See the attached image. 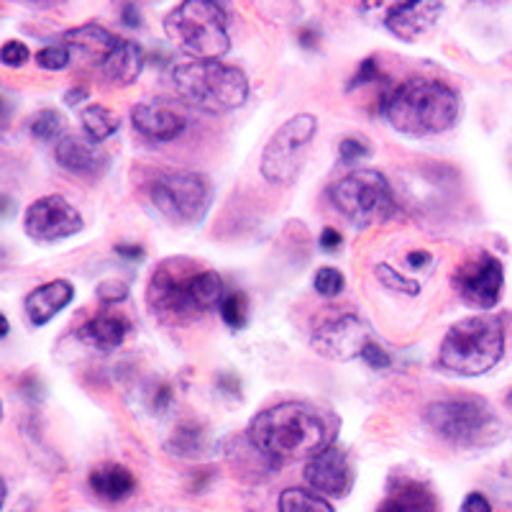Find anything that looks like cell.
<instances>
[{
	"label": "cell",
	"instance_id": "1",
	"mask_svg": "<svg viewBox=\"0 0 512 512\" xmlns=\"http://www.w3.org/2000/svg\"><path fill=\"white\" fill-rule=\"evenodd\" d=\"M251 446L269 461L313 459L331 446V431L318 410L303 402H280L249 423Z\"/></svg>",
	"mask_w": 512,
	"mask_h": 512
},
{
	"label": "cell",
	"instance_id": "2",
	"mask_svg": "<svg viewBox=\"0 0 512 512\" xmlns=\"http://www.w3.org/2000/svg\"><path fill=\"white\" fill-rule=\"evenodd\" d=\"M223 297L221 274L216 269H198L185 256L162 262L149 280V305L169 323H185L216 305L221 308Z\"/></svg>",
	"mask_w": 512,
	"mask_h": 512
},
{
	"label": "cell",
	"instance_id": "3",
	"mask_svg": "<svg viewBox=\"0 0 512 512\" xmlns=\"http://www.w3.org/2000/svg\"><path fill=\"white\" fill-rule=\"evenodd\" d=\"M461 103L454 88L441 80L402 82L382 103L384 118L405 136H436L448 131L459 118Z\"/></svg>",
	"mask_w": 512,
	"mask_h": 512
},
{
	"label": "cell",
	"instance_id": "4",
	"mask_svg": "<svg viewBox=\"0 0 512 512\" xmlns=\"http://www.w3.org/2000/svg\"><path fill=\"white\" fill-rule=\"evenodd\" d=\"M505 351V326L500 315H469L448 328L438 349V367L461 377H479L497 367Z\"/></svg>",
	"mask_w": 512,
	"mask_h": 512
},
{
	"label": "cell",
	"instance_id": "5",
	"mask_svg": "<svg viewBox=\"0 0 512 512\" xmlns=\"http://www.w3.org/2000/svg\"><path fill=\"white\" fill-rule=\"evenodd\" d=\"M172 88L185 103L205 113L236 111L249 98V80L223 62H187L172 70Z\"/></svg>",
	"mask_w": 512,
	"mask_h": 512
},
{
	"label": "cell",
	"instance_id": "6",
	"mask_svg": "<svg viewBox=\"0 0 512 512\" xmlns=\"http://www.w3.org/2000/svg\"><path fill=\"white\" fill-rule=\"evenodd\" d=\"M431 431L456 448H487L502 438V423L487 400L474 395L443 397L425 408Z\"/></svg>",
	"mask_w": 512,
	"mask_h": 512
},
{
	"label": "cell",
	"instance_id": "7",
	"mask_svg": "<svg viewBox=\"0 0 512 512\" xmlns=\"http://www.w3.org/2000/svg\"><path fill=\"white\" fill-rule=\"evenodd\" d=\"M164 34L198 62H218L231 49L228 16L218 3L187 0L164 18Z\"/></svg>",
	"mask_w": 512,
	"mask_h": 512
},
{
	"label": "cell",
	"instance_id": "8",
	"mask_svg": "<svg viewBox=\"0 0 512 512\" xmlns=\"http://www.w3.org/2000/svg\"><path fill=\"white\" fill-rule=\"evenodd\" d=\"M328 198L354 226L369 228L395 213V195L387 177L377 169H354L328 190Z\"/></svg>",
	"mask_w": 512,
	"mask_h": 512
},
{
	"label": "cell",
	"instance_id": "9",
	"mask_svg": "<svg viewBox=\"0 0 512 512\" xmlns=\"http://www.w3.org/2000/svg\"><path fill=\"white\" fill-rule=\"evenodd\" d=\"M318 134V118L313 113H297L287 118L272 134L262 154V175L272 185H292L303 169L310 141Z\"/></svg>",
	"mask_w": 512,
	"mask_h": 512
},
{
	"label": "cell",
	"instance_id": "10",
	"mask_svg": "<svg viewBox=\"0 0 512 512\" xmlns=\"http://www.w3.org/2000/svg\"><path fill=\"white\" fill-rule=\"evenodd\" d=\"M152 203L167 221L198 223L210 203V185L195 172H175L152 182Z\"/></svg>",
	"mask_w": 512,
	"mask_h": 512
},
{
	"label": "cell",
	"instance_id": "11",
	"mask_svg": "<svg viewBox=\"0 0 512 512\" xmlns=\"http://www.w3.org/2000/svg\"><path fill=\"white\" fill-rule=\"evenodd\" d=\"M80 210L62 195H44L29 205L24 216V231L34 241L52 244V241L70 239L82 231Z\"/></svg>",
	"mask_w": 512,
	"mask_h": 512
},
{
	"label": "cell",
	"instance_id": "12",
	"mask_svg": "<svg viewBox=\"0 0 512 512\" xmlns=\"http://www.w3.org/2000/svg\"><path fill=\"white\" fill-rule=\"evenodd\" d=\"M454 290L466 305L479 310L495 308L500 303L502 285H505V269L500 259L492 254H479L472 262L461 264L451 277Z\"/></svg>",
	"mask_w": 512,
	"mask_h": 512
},
{
	"label": "cell",
	"instance_id": "13",
	"mask_svg": "<svg viewBox=\"0 0 512 512\" xmlns=\"http://www.w3.org/2000/svg\"><path fill=\"white\" fill-rule=\"evenodd\" d=\"M372 328L359 315H341V318L326 320L315 328L310 344L320 356L331 361L361 359L364 349L372 344Z\"/></svg>",
	"mask_w": 512,
	"mask_h": 512
},
{
	"label": "cell",
	"instance_id": "14",
	"mask_svg": "<svg viewBox=\"0 0 512 512\" xmlns=\"http://www.w3.org/2000/svg\"><path fill=\"white\" fill-rule=\"evenodd\" d=\"M305 482L320 497H346L354 487V466L341 446H328L305 466Z\"/></svg>",
	"mask_w": 512,
	"mask_h": 512
},
{
	"label": "cell",
	"instance_id": "15",
	"mask_svg": "<svg viewBox=\"0 0 512 512\" xmlns=\"http://www.w3.org/2000/svg\"><path fill=\"white\" fill-rule=\"evenodd\" d=\"M54 159L59 167L80 177H98L108 167V154L88 134H64L54 144Z\"/></svg>",
	"mask_w": 512,
	"mask_h": 512
},
{
	"label": "cell",
	"instance_id": "16",
	"mask_svg": "<svg viewBox=\"0 0 512 512\" xmlns=\"http://www.w3.org/2000/svg\"><path fill=\"white\" fill-rule=\"evenodd\" d=\"M443 6L436 0H413L384 8V26L402 41H415L425 31H431L441 18Z\"/></svg>",
	"mask_w": 512,
	"mask_h": 512
},
{
	"label": "cell",
	"instance_id": "17",
	"mask_svg": "<svg viewBox=\"0 0 512 512\" xmlns=\"http://www.w3.org/2000/svg\"><path fill=\"white\" fill-rule=\"evenodd\" d=\"M136 131L152 141H175L187 128V118L164 100H144L131 111Z\"/></svg>",
	"mask_w": 512,
	"mask_h": 512
},
{
	"label": "cell",
	"instance_id": "18",
	"mask_svg": "<svg viewBox=\"0 0 512 512\" xmlns=\"http://www.w3.org/2000/svg\"><path fill=\"white\" fill-rule=\"evenodd\" d=\"M118 36L111 34L100 24H85L64 34V47L70 49L72 62H80L85 67H100L108 62L113 49L118 47Z\"/></svg>",
	"mask_w": 512,
	"mask_h": 512
},
{
	"label": "cell",
	"instance_id": "19",
	"mask_svg": "<svg viewBox=\"0 0 512 512\" xmlns=\"http://www.w3.org/2000/svg\"><path fill=\"white\" fill-rule=\"evenodd\" d=\"M72 297H75V287L67 280H52L47 285H39L36 290H31L24 303L31 326H47L59 310L72 303Z\"/></svg>",
	"mask_w": 512,
	"mask_h": 512
},
{
	"label": "cell",
	"instance_id": "20",
	"mask_svg": "<svg viewBox=\"0 0 512 512\" xmlns=\"http://www.w3.org/2000/svg\"><path fill=\"white\" fill-rule=\"evenodd\" d=\"M377 512H438V500L431 489L415 479H395L390 495L384 497Z\"/></svg>",
	"mask_w": 512,
	"mask_h": 512
},
{
	"label": "cell",
	"instance_id": "21",
	"mask_svg": "<svg viewBox=\"0 0 512 512\" xmlns=\"http://www.w3.org/2000/svg\"><path fill=\"white\" fill-rule=\"evenodd\" d=\"M128 333V320L113 313H100L95 318L85 320L77 328V338L90 349L98 351H113L123 344V338Z\"/></svg>",
	"mask_w": 512,
	"mask_h": 512
},
{
	"label": "cell",
	"instance_id": "22",
	"mask_svg": "<svg viewBox=\"0 0 512 512\" xmlns=\"http://www.w3.org/2000/svg\"><path fill=\"white\" fill-rule=\"evenodd\" d=\"M88 484H90V489H93L95 497H100V500H108V502L126 500V497L136 489L134 474L128 472L123 464L95 466L88 477Z\"/></svg>",
	"mask_w": 512,
	"mask_h": 512
},
{
	"label": "cell",
	"instance_id": "23",
	"mask_svg": "<svg viewBox=\"0 0 512 512\" xmlns=\"http://www.w3.org/2000/svg\"><path fill=\"white\" fill-rule=\"evenodd\" d=\"M141 70H144V52L136 41L128 39L118 41V47L103 64L105 80L113 82V85H131L141 75Z\"/></svg>",
	"mask_w": 512,
	"mask_h": 512
},
{
	"label": "cell",
	"instance_id": "24",
	"mask_svg": "<svg viewBox=\"0 0 512 512\" xmlns=\"http://www.w3.org/2000/svg\"><path fill=\"white\" fill-rule=\"evenodd\" d=\"M80 121L82 128H85V134L93 141H98V144L105 139H111L118 131V116L113 111H108V108H103V105L90 103L88 108L80 113Z\"/></svg>",
	"mask_w": 512,
	"mask_h": 512
},
{
	"label": "cell",
	"instance_id": "25",
	"mask_svg": "<svg viewBox=\"0 0 512 512\" xmlns=\"http://www.w3.org/2000/svg\"><path fill=\"white\" fill-rule=\"evenodd\" d=\"M280 512H333L331 502L303 487H290L280 495Z\"/></svg>",
	"mask_w": 512,
	"mask_h": 512
},
{
	"label": "cell",
	"instance_id": "26",
	"mask_svg": "<svg viewBox=\"0 0 512 512\" xmlns=\"http://www.w3.org/2000/svg\"><path fill=\"white\" fill-rule=\"evenodd\" d=\"M29 131L39 141H59L64 131V116L59 111H54V108H44V111L31 116Z\"/></svg>",
	"mask_w": 512,
	"mask_h": 512
},
{
	"label": "cell",
	"instance_id": "27",
	"mask_svg": "<svg viewBox=\"0 0 512 512\" xmlns=\"http://www.w3.org/2000/svg\"><path fill=\"white\" fill-rule=\"evenodd\" d=\"M167 448L177 456H198L205 448V433L198 425H182L180 431H175L172 441L167 443Z\"/></svg>",
	"mask_w": 512,
	"mask_h": 512
},
{
	"label": "cell",
	"instance_id": "28",
	"mask_svg": "<svg viewBox=\"0 0 512 512\" xmlns=\"http://www.w3.org/2000/svg\"><path fill=\"white\" fill-rule=\"evenodd\" d=\"M221 318L226 326L236 328V331L249 323V300H246L244 292H231V295L223 297Z\"/></svg>",
	"mask_w": 512,
	"mask_h": 512
},
{
	"label": "cell",
	"instance_id": "29",
	"mask_svg": "<svg viewBox=\"0 0 512 512\" xmlns=\"http://www.w3.org/2000/svg\"><path fill=\"white\" fill-rule=\"evenodd\" d=\"M374 274H377V280L382 282L387 290L392 292H400V295H420V282L415 280H408L405 274L397 272L395 267H390V264H377V269H374Z\"/></svg>",
	"mask_w": 512,
	"mask_h": 512
},
{
	"label": "cell",
	"instance_id": "30",
	"mask_svg": "<svg viewBox=\"0 0 512 512\" xmlns=\"http://www.w3.org/2000/svg\"><path fill=\"white\" fill-rule=\"evenodd\" d=\"M313 285H315V292H318V295L336 297L344 292L346 277H344V272H338L336 267H323L315 272Z\"/></svg>",
	"mask_w": 512,
	"mask_h": 512
},
{
	"label": "cell",
	"instance_id": "31",
	"mask_svg": "<svg viewBox=\"0 0 512 512\" xmlns=\"http://www.w3.org/2000/svg\"><path fill=\"white\" fill-rule=\"evenodd\" d=\"M36 64H39L41 70H49V72H59V70H67L72 62V54L70 49L64 47V44H52V47H44L36 52Z\"/></svg>",
	"mask_w": 512,
	"mask_h": 512
},
{
	"label": "cell",
	"instance_id": "32",
	"mask_svg": "<svg viewBox=\"0 0 512 512\" xmlns=\"http://www.w3.org/2000/svg\"><path fill=\"white\" fill-rule=\"evenodd\" d=\"M0 57H3V64H6V67L18 70V67H24V64L29 62L31 52L21 39H8L6 44H3V49H0Z\"/></svg>",
	"mask_w": 512,
	"mask_h": 512
},
{
	"label": "cell",
	"instance_id": "33",
	"mask_svg": "<svg viewBox=\"0 0 512 512\" xmlns=\"http://www.w3.org/2000/svg\"><path fill=\"white\" fill-rule=\"evenodd\" d=\"M372 149L367 146V141L361 139H344L338 144V159L344 164H359L364 159H369Z\"/></svg>",
	"mask_w": 512,
	"mask_h": 512
},
{
	"label": "cell",
	"instance_id": "34",
	"mask_svg": "<svg viewBox=\"0 0 512 512\" xmlns=\"http://www.w3.org/2000/svg\"><path fill=\"white\" fill-rule=\"evenodd\" d=\"M126 297H128L126 282L108 280V282H100V285H98V300H100V303L116 305V303H123Z\"/></svg>",
	"mask_w": 512,
	"mask_h": 512
},
{
	"label": "cell",
	"instance_id": "35",
	"mask_svg": "<svg viewBox=\"0 0 512 512\" xmlns=\"http://www.w3.org/2000/svg\"><path fill=\"white\" fill-rule=\"evenodd\" d=\"M379 80V67H377V59L367 57L364 62L359 64V70H356L354 80H351L349 90L359 88V85H367V82H377Z\"/></svg>",
	"mask_w": 512,
	"mask_h": 512
},
{
	"label": "cell",
	"instance_id": "36",
	"mask_svg": "<svg viewBox=\"0 0 512 512\" xmlns=\"http://www.w3.org/2000/svg\"><path fill=\"white\" fill-rule=\"evenodd\" d=\"M361 361H367L372 369H387L392 364L390 354H387V351H384L382 346L377 344V341H372V344L364 349V354H361Z\"/></svg>",
	"mask_w": 512,
	"mask_h": 512
},
{
	"label": "cell",
	"instance_id": "37",
	"mask_svg": "<svg viewBox=\"0 0 512 512\" xmlns=\"http://www.w3.org/2000/svg\"><path fill=\"white\" fill-rule=\"evenodd\" d=\"M459 512H492V505H489V500L482 495V492H469L466 500L461 502Z\"/></svg>",
	"mask_w": 512,
	"mask_h": 512
},
{
	"label": "cell",
	"instance_id": "38",
	"mask_svg": "<svg viewBox=\"0 0 512 512\" xmlns=\"http://www.w3.org/2000/svg\"><path fill=\"white\" fill-rule=\"evenodd\" d=\"M341 241H344V236L336 228H326V231L320 233V246H323V251H336L341 246Z\"/></svg>",
	"mask_w": 512,
	"mask_h": 512
},
{
	"label": "cell",
	"instance_id": "39",
	"mask_svg": "<svg viewBox=\"0 0 512 512\" xmlns=\"http://www.w3.org/2000/svg\"><path fill=\"white\" fill-rule=\"evenodd\" d=\"M121 16H123V24L126 26H134V29H139L141 26V13L134 3H126V6L121 8Z\"/></svg>",
	"mask_w": 512,
	"mask_h": 512
},
{
	"label": "cell",
	"instance_id": "40",
	"mask_svg": "<svg viewBox=\"0 0 512 512\" xmlns=\"http://www.w3.org/2000/svg\"><path fill=\"white\" fill-rule=\"evenodd\" d=\"M433 262V256L428 254L425 249H418V251H410L408 254V264L413 269H420V267H428V264Z\"/></svg>",
	"mask_w": 512,
	"mask_h": 512
},
{
	"label": "cell",
	"instance_id": "41",
	"mask_svg": "<svg viewBox=\"0 0 512 512\" xmlns=\"http://www.w3.org/2000/svg\"><path fill=\"white\" fill-rule=\"evenodd\" d=\"M116 254L123 256V259H128V262H131V259H144V249L136 244H118Z\"/></svg>",
	"mask_w": 512,
	"mask_h": 512
},
{
	"label": "cell",
	"instance_id": "42",
	"mask_svg": "<svg viewBox=\"0 0 512 512\" xmlns=\"http://www.w3.org/2000/svg\"><path fill=\"white\" fill-rule=\"evenodd\" d=\"M88 98H90L88 88H75V90H67V95H64V103L77 105V103H82V100H88Z\"/></svg>",
	"mask_w": 512,
	"mask_h": 512
},
{
	"label": "cell",
	"instance_id": "43",
	"mask_svg": "<svg viewBox=\"0 0 512 512\" xmlns=\"http://www.w3.org/2000/svg\"><path fill=\"white\" fill-rule=\"evenodd\" d=\"M315 41H318V36H315L313 29L300 31V44H303V47H315Z\"/></svg>",
	"mask_w": 512,
	"mask_h": 512
},
{
	"label": "cell",
	"instance_id": "44",
	"mask_svg": "<svg viewBox=\"0 0 512 512\" xmlns=\"http://www.w3.org/2000/svg\"><path fill=\"white\" fill-rule=\"evenodd\" d=\"M0 333H3V336H8V318H6V315H3V331H0Z\"/></svg>",
	"mask_w": 512,
	"mask_h": 512
}]
</instances>
